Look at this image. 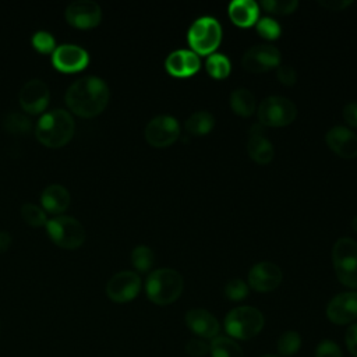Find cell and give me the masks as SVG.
Returning a JSON list of instances; mask_svg holds the SVG:
<instances>
[{"mask_svg":"<svg viewBox=\"0 0 357 357\" xmlns=\"http://www.w3.org/2000/svg\"><path fill=\"white\" fill-rule=\"evenodd\" d=\"M318 4L331 11H342L351 4L350 0H318Z\"/></svg>","mask_w":357,"mask_h":357,"instance_id":"40","label":"cell"},{"mask_svg":"<svg viewBox=\"0 0 357 357\" xmlns=\"http://www.w3.org/2000/svg\"><path fill=\"white\" fill-rule=\"evenodd\" d=\"M201 61L197 53L187 49H178L172 52L165 61L167 73L173 77H190L199 70Z\"/></svg>","mask_w":357,"mask_h":357,"instance_id":"17","label":"cell"},{"mask_svg":"<svg viewBox=\"0 0 357 357\" xmlns=\"http://www.w3.org/2000/svg\"><path fill=\"white\" fill-rule=\"evenodd\" d=\"M11 243V236L8 231H0V252L6 251Z\"/></svg>","mask_w":357,"mask_h":357,"instance_id":"41","label":"cell"},{"mask_svg":"<svg viewBox=\"0 0 357 357\" xmlns=\"http://www.w3.org/2000/svg\"><path fill=\"white\" fill-rule=\"evenodd\" d=\"M315 357H343L340 347L333 340H322L315 349Z\"/></svg>","mask_w":357,"mask_h":357,"instance_id":"36","label":"cell"},{"mask_svg":"<svg viewBox=\"0 0 357 357\" xmlns=\"http://www.w3.org/2000/svg\"><path fill=\"white\" fill-rule=\"evenodd\" d=\"M89 60L88 52L73 43H63L56 46L52 53L53 64L63 71H75L82 68Z\"/></svg>","mask_w":357,"mask_h":357,"instance_id":"15","label":"cell"},{"mask_svg":"<svg viewBox=\"0 0 357 357\" xmlns=\"http://www.w3.org/2000/svg\"><path fill=\"white\" fill-rule=\"evenodd\" d=\"M188 329L201 339H213L219 333L218 319L204 308H192L185 314Z\"/></svg>","mask_w":357,"mask_h":357,"instance_id":"20","label":"cell"},{"mask_svg":"<svg viewBox=\"0 0 357 357\" xmlns=\"http://www.w3.org/2000/svg\"><path fill=\"white\" fill-rule=\"evenodd\" d=\"M328 146L339 156L346 159H354L357 156V135L342 126L332 127L326 132Z\"/></svg>","mask_w":357,"mask_h":357,"instance_id":"18","label":"cell"},{"mask_svg":"<svg viewBox=\"0 0 357 357\" xmlns=\"http://www.w3.org/2000/svg\"><path fill=\"white\" fill-rule=\"evenodd\" d=\"M262 8H265L268 13L275 14H291L296 11L298 1L297 0H264L261 3Z\"/></svg>","mask_w":357,"mask_h":357,"instance_id":"32","label":"cell"},{"mask_svg":"<svg viewBox=\"0 0 357 357\" xmlns=\"http://www.w3.org/2000/svg\"><path fill=\"white\" fill-rule=\"evenodd\" d=\"M109 100L107 84L96 75H84L75 79L66 92L68 107L79 116H95Z\"/></svg>","mask_w":357,"mask_h":357,"instance_id":"1","label":"cell"},{"mask_svg":"<svg viewBox=\"0 0 357 357\" xmlns=\"http://www.w3.org/2000/svg\"><path fill=\"white\" fill-rule=\"evenodd\" d=\"M326 317L336 325H346L357 319V291L335 296L326 305Z\"/></svg>","mask_w":357,"mask_h":357,"instance_id":"12","label":"cell"},{"mask_svg":"<svg viewBox=\"0 0 357 357\" xmlns=\"http://www.w3.org/2000/svg\"><path fill=\"white\" fill-rule=\"evenodd\" d=\"M261 357H278V356H273V354H266V356H261Z\"/></svg>","mask_w":357,"mask_h":357,"instance_id":"43","label":"cell"},{"mask_svg":"<svg viewBox=\"0 0 357 357\" xmlns=\"http://www.w3.org/2000/svg\"><path fill=\"white\" fill-rule=\"evenodd\" d=\"M131 262L139 272H146L153 265V251L148 245L139 244L131 252Z\"/></svg>","mask_w":357,"mask_h":357,"instance_id":"29","label":"cell"},{"mask_svg":"<svg viewBox=\"0 0 357 357\" xmlns=\"http://www.w3.org/2000/svg\"><path fill=\"white\" fill-rule=\"evenodd\" d=\"M346 346L349 349V351L357 357V324H353L347 328L346 331Z\"/></svg>","mask_w":357,"mask_h":357,"instance_id":"39","label":"cell"},{"mask_svg":"<svg viewBox=\"0 0 357 357\" xmlns=\"http://www.w3.org/2000/svg\"><path fill=\"white\" fill-rule=\"evenodd\" d=\"M332 261L339 282L346 287L357 289V241L340 237L333 245Z\"/></svg>","mask_w":357,"mask_h":357,"instance_id":"5","label":"cell"},{"mask_svg":"<svg viewBox=\"0 0 357 357\" xmlns=\"http://www.w3.org/2000/svg\"><path fill=\"white\" fill-rule=\"evenodd\" d=\"M259 7L254 0H234L229 4V17L237 26L247 28L258 21Z\"/></svg>","mask_w":357,"mask_h":357,"instance_id":"21","label":"cell"},{"mask_svg":"<svg viewBox=\"0 0 357 357\" xmlns=\"http://www.w3.org/2000/svg\"><path fill=\"white\" fill-rule=\"evenodd\" d=\"M66 18L79 28H91L99 24L102 8L95 0H73L66 7Z\"/></svg>","mask_w":357,"mask_h":357,"instance_id":"13","label":"cell"},{"mask_svg":"<svg viewBox=\"0 0 357 357\" xmlns=\"http://www.w3.org/2000/svg\"><path fill=\"white\" fill-rule=\"evenodd\" d=\"M74 128V119L67 110L52 109L39 119L35 127V134L42 144L60 146L71 138Z\"/></svg>","mask_w":357,"mask_h":357,"instance_id":"2","label":"cell"},{"mask_svg":"<svg viewBox=\"0 0 357 357\" xmlns=\"http://www.w3.org/2000/svg\"><path fill=\"white\" fill-rule=\"evenodd\" d=\"M215 126V117L206 110L194 112L184 123V128L191 135H205Z\"/></svg>","mask_w":357,"mask_h":357,"instance_id":"24","label":"cell"},{"mask_svg":"<svg viewBox=\"0 0 357 357\" xmlns=\"http://www.w3.org/2000/svg\"><path fill=\"white\" fill-rule=\"evenodd\" d=\"M185 351L191 357H204L209 353V344L201 337H192L185 343Z\"/></svg>","mask_w":357,"mask_h":357,"instance_id":"35","label":"cell"},{"mask_svg":"<svg viewBox=\"0 0 357 357\" xmlns=\"http://www.w3.org/2000/svg\"><path fill=\"white\" fill-rule=\"evenodd\" d=\"M222 40V26L213 17H201L188 29V43L197 54H212Z\"/></svg>","mask_w":357,"mask_h":357,"instance_id":"6","label":"cell"},{"mask_svg":"<svg viewBox=\"0 0 357 357\" xmlns=\"http://www.w3.org/2000/svg\"><path fill=\"white\" fill-rule=\"evenodd\" d=\"M280 59V52L273 45H255L244 53L241 64L250 73H265L278 68Z\"/></svg>","mask_w":357,"mask_h":357,"instance_id":"10","label":"cell"},{"mask_svg":"<svg viewBox=\"0 0 357 357\" xmlns=\"http://www.w3.org/2000/svg\"><path fill=\"white\" fill-rule=\"evenodd\" d=\"M283 279L282 269L273 262L255 264L248 272V284L255 291L266 293L275 290Z\"/></svg>","mask_w":357,"mask_h":357,"instance_id":"14","label":"cell"},{"mask_svg":"<svg viewBox=\"0 0 357 357\" xmlns=\"http://www.w3.org/2000/svg\"><path fill=\"white\" fill-rule=\"evenodd\" d=\"M276 77L283 84V85H294L296 81H297V73L296 70L291 67V66H287V64H280L278 68H276Z\"/></svg>","mask_w":357,"mask_h":357,"instance_id":"37","label":"cell"},{"mask_svg":"<svg viewBox=\"0 0 357 357\" xmlns=\"http://www.w3.org/2000/svg\"><path fill=\"white\" fill-rule=\"evenodd\" d=\"M141 289V279L132 271H120L114 273L106 284V293L110 300L116 303H126L132 300Z\"/></svg>","mask_w":357,"mask_h":357,"instance_id":"11","label":"cell"},{"mask_svg":"<svg viewBox=\"0 0 357 357\" xmlns=\"http://www.w3.org/2000/svg\"><path fill=\"white\" fill-rule=\"evenodd\" d=\"M230 106L236 114L248 117L255 112V96L247 88H237L230 95Z\"/></svg>","mask_w":357,"mask_h":357,"instance_id":"23","label":"cell"},{"mask_svg":"<svg viewBox=\"0 0 357 357\" xmlns=\"http://www.w3.org/2000/svg\"><path fill=\"white\" fill-rule=\"evenodd\" d=\"M247 151H248L250 158L259 165H268L269 162H272V159L275 156V149H273L271 141L265 135L264 126L254 124L250 128Z\"/></svg>","mask_w":357,"mask_h":357,"instance_id":"19","label":"cell"},{"mask_svg":"<svg viewBox=\"0 0 357 357\" xmlns=\"http://www.w3.org/2000/svg\"><path fill=\"white\" fill-rule=\"evenodd\" d=\"M248 294V286L241 279H231L225 286V296L231 301H240Z\"/></svg>","mask_w":357,"mask_h":357,"instance_id":"33","label":"cell"},{"mask_svg":"<svg viewBox=\"0 0 357 357\" xmlns=\"http://www.w3.org/2000/svg\"><path fill=\"white\" fill-rule=\"evenodd\" d=\"M3 126L13 134H24L31 128V120L28 116L20 112H10L3 119Z\"/></svg>","mask_w":357,"mask_h":357,"instance_id":"28","label":"cell"},{"mask_svg":"<svg viewBox=\"0 0 357 357\" xmlns=\"http://www.w3.org/2000/svg\"><path fill=\"white\" fill-rule=\"evenodd\" d=\"M212 357H244L240 344L227 336H216L209 344Z\"/></svg>","mask_w":357,"mask_h":357,"instance_id":"25","label":"cell"},{"mask_svg":"<svg viewBox=\"0 0 357 357\" xmlns=\"http://www.w3.org/2000/svg\"><path fill=\"white\" fill-rule=\"evenodd\" d=\"M264 324L262 312L250 305L236 307L225 318V329L229 336L240 340H248L257 336L262 331Z\"/></svg>","mask_w":357,"mask_h":357,"instance_id":"4","label":"cell"},{"mask_svg":"<svg viewBox=\"0 0 357 357\" xmlns=\"http://www.w3.org/2000/svg\"><path fill=\"white\" fill-rule=\"evenodd\" d=\"M296 117V105L284 96H268L258 106V120L264 127H284Z\"/></svg>","mask_w":357,"mask_h":357,"instance_id":"7","label":"cell"},{"mask_svg":"<svg viewBox=\"0 0 357 357\" xmlns=\"http://www.w3.org/2000/svg\"><path fill=\"white\" fill-rule=\"evenodd\" d=\"M49 100V88L40 78L28 79L20 91V103L29 113H38L45 109Z\"/></svg>","mask_w":357,"mask_h":357,"instance_id":"16","label":"cell"},{"mask_svg":"<svg viewBox=\"0 0 357 357\" xmlns=\"http://www.w3.org/2000/svg\"><path fill=\"white\" fill-rule=\"evenodd\" d=\"M32 45L39 50V52H50L56 49V42L54 38L50 32L47 31H36L32 35Z\"/></svg>","mask_w":357,"mask_h":357,"instance_id":"34","label":"cell"},{"mask_svg":"<svg viewBox=\"0 0 357 357\" xmlns=\"http://www.w3.org/2000/svg\"><path fill=\"white\" fill-rule=\"evenodd\" d=\"M144 134L151 145L158 148L169 146L180 137V124L173 116L159 114L149 120Z\"/></svg>","mask_w":357,"mask_h":357,"instance_id":"9","label":"cell"},{"mask_svg":"<svg viewBox=\"0 0 357 357\" xmlns=\"http://www.w3.org/2000/svg\"><path fill=\"white\" fill-rule=\"evenodd\" d=\"M342 116L349 126L357 128V102L347 103L342 110Z\"/></svg>","mask_w":357,"mask_h":357,"instance_id":"38","label":"cell"},{"mask_svg":"<svg viewBox=\"0 0 357 357\" xmlns=\"http://www.w3.org/2000/svg\"><path fill=\"white\" fill-rule=\"evenodd\" d=\"M280 25L278 24V21H275L273 18L269 17H262L257 21V32L268 40H273L278 39L280 36Z\"/></svg>","mask_w":357,"mask_h":357,"instance_id":"30","label":"cell"},{"mask_svg":"<svg viewBox=\"0 0 357 357\" xmlns=\"http://www.w3.org/2000/svg\"><path fill=\"white\" fill-rule=\"evenodd\" d=\"M21 215L29 225L33 226H40L46 222L45 211L32 202H24L21 205Z\"/></svg>","mask_w":357,"mask_h":357,"instance_id":"31","label":"cell"},{"mask_svg":"<svg viewBox=\"0 0 357 357\" xmlns=\"http://www.w3.org/2000/svg\"><path fill=\"white\" fill-rule=\"evenodd\" d=\"M206 71L212 78L223 79L230 74V61L225 54L212 53L206 59Z\"/></svg>","mask_w":357,"mask_h":357,"instance_id":"26","label":"cell"},{"mask_svg":"<svg viewBox=\"0 0 357 357\" xmlns=\"http://www.w3.org/2000/svg\"><path fill=\"white\" fill-rule=\"evenodd\" d=\"M43 206L50 212H63L70 202L68 190L61 184H49L40 195Z\"/></svg>","mask_w":357,"mask_h":357,"instance_id":"22","label":"cell"},{"mask_svg":"<svg viewBox=\"0 0 357 357\" xmlns=\"http://www.w3.org/2000/svg\"><path fill=\"white\" fill-rule=\"evenodd\" d=\"M351 227H353V230L357 233V216H354V219H353V222H351Z\"/></svg>","mask_w":357,"mask_h":357,"instance_id":"42","label":"cell"},{"mask_svg":"<svg viewBox=\"0 0 357 357\" xmlns=\"http://www.w3.org/2000/svg\"><path fill=\"white\" fill-rule=\"evenodd\" d=\"M276 347L280 356H284V357L294 356L301 347V337L297 332L287 331L280 335V337L278 339Z\"/></svg>","mask_w":357,"mask_h":357,"instance_id":"27","label":"cell"},{"mask_svg":"<svg viewBox=\"0 0 357 357\" xmlns=\"http://www.w3.org/2000/svg\"><path fill=\"white\" fill-rule=\"evenodd\" d=\"M183 276L172 268H159L149 273L145 290L148 298L159 305L174 303L183 293Z\"/></svg>","mask_w":357,"mask_h":357,"instance_id":"3","label":"cell"},{"mask_svg":"<svg viewBox=\"0 0 357 357\" xmlns=\"http://www.w3.org/2000/svg\"><path fill=\"white\" fill-rule=\"evenodd\" d=\"M50 237L61 247L75 248L85 240V229L82 223L68 215H60L46 223Z\"/></svg>","mask_w":357,"mask_h":357,"instance_id":"8","label":"cell"}]
</instances>
